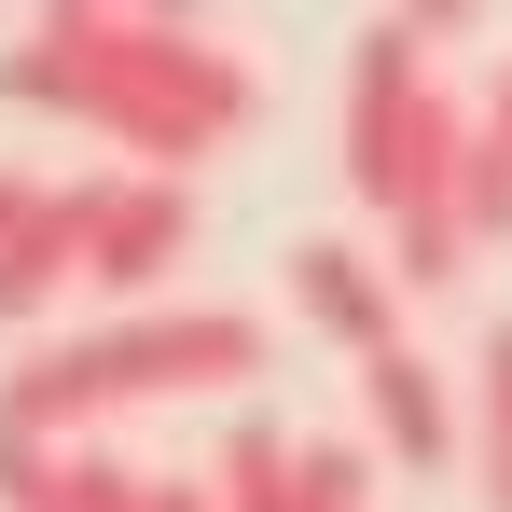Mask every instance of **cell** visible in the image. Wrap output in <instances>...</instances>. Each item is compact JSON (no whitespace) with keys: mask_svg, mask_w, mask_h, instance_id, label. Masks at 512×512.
<instances>
[{"mask_svg":"<svg viewBox=\"0 0 512 512\" xmlns=\"http://www.w3.org/2000/svg\"><path fill=\"white\" fill-rule=\"evenodd\" d=\"M42 14H194V0H42Z\"/></svg>","mask_w":512,"mask_h":512,"instance_id":"16","label":"cell"},{"mask_svg":"<svg viewBox=\"0 0 512 512\" xmlns=\"http://www.w3.org/2000/svg\"><path fill=\"white\" fill-rule=\"evenodd\" d=\"M457 222H471L485 250H512V111H499V97L471 111V153H457Z\"/></svg>","mask_w":512,"mask_h":512,"instance_id":"8","label":"cell"},{"mask_svg":"<svg viewBox=\"0 0 512 512\" xmlns=\"http://www.w3.org/2000/svg\"><path fill=\"white\" fill-rule=\"evenodd\" d=\"M471 14H485V0H402V28H429V42H457Z\"/></svg>","mask_w":512,"mask_h":512,"instance_id":"15","label":"cell"},{"mask_svg":"<svg viewBox=\"0 0 512 512\" xmlns=\"http://www.w3.org/2000/svg\"><path fill=\"white\" fill-rule=\"evenodd\" d=\"M360 416H374V457L388 471H457V443H471L457 429V388L429 374L416 346H374L360 360Z\"/></svg>","mask_w":512,"mask_h":512,"instance_id":"6","label":"cell"},{"mask_svg":"<svg viewBox=\"0 0 512 512\" xmlns=\"http://www.w3.org/2000/svg\"><path fill=\"white\" fill-rule=\"evenodd\" d=\"M471 471H485V499L512 512V333H485V360H471Z\"/></svg>","mask_w":512,"mask_h":512,"instance_id":"10","label":"cell"},{"mask_svg":"<svg viewBox=\"0 0 512 512\" xmlns=\"http://www.w3.org/2000/svg\"><path fill=\"white\" fill-rule=\"evenodd\" d=\"M139 512H222L208 471H139Z\"/></svg>","mask_w":512,"mask_h":512,"instance_id":"13","label":"cell"},{"mask_svg":"<svg viewBox=\"0 0 512 512\" xmlns=\"http://www.w3.org/2000/svg\"><path fill=\"white\" fill-rule=\"evenodd\" d=\"M291 319H305V333H333L346 360L402 346V263L360 250V236H305V250H291Z\"/></svg>","mask_w":512,"mask_h":512,"instance_id":"5","label":"cell"},{"mask_svg":"<svg viewBox=\"0 0 512 512\" xmlns=\"http://www.w3.org/2000/svg\"><path fill=\"white\" fill-rule=\"evenodd\" d=\"M499 111H512V70H499Z\"/></svg>","mask_w":512,"mask_h":512,"instance_id":"17","label":"cell"},{"mask_svg":"<svg viewBox=\"0 0 512 512\" xmlns=\"http://www.w3.org/2000/svg\"><path fill=\"white\" fill-rule=\"evenodd\" d=\"M471 222L457 208H416V222H388V263H402V291H443V277H471Z\"/></svg>","mask_w":512,"mask_h":512,"instance_id":"12","label":"cell"},{"mask_svg":"<svg viewBox=\"0 0 512 512\" xmlns=\"http://www.w3.org/2000/svg\"><path fill=\"white\" fill-rule=\"evenodd\" d=\"M70 250H84L97 305H153L167 263L194 250V180L180 167H97V180H70Z\"/></svg>","mask_w":512,"mask_h":512,"instance_id":"4","label":"cell"},{"mask_svg":"<svg viewBox=\"0 0 512 512\" xmlns=\"http://www.w3.org/2000/svg\"><path fill=\"white\" fill-rule=\"evenodd\" d=\"M0 512H139V471L111 443H56V429H0Z\"/></svg>","mask_w":512,"mask_h":512,"instance_id":"7","label":"cell"},{"mask_svg":"<svg viewBox=\"0 0 512 512\" xmlns=\"http://www.w3.org/2000/svg\"><path fill=\"white\" fill-rule=\"evenodd\" d=\"M374 471H388L374 443H305L291 457V512H374Z\"/></svg>","mask_w":512,"mask_h":512,"instance_id":"11","label":"cell"},{"mask_svg":"<svg viewBox=\"0 0 512 512\" xmlns=\"http://www.w3.org/2000/svg\"><path fill=\"white\" fill-rule=\"evenodd\" d=\"M291 457H305V429H236L222 457H208V485H222V512H291Z\"/></svg>","mask_w":512,"mask_h":512,"instance_id":"9","label":"cell"},{"mask_svg":"<svg viewBox=\"0 0 512 512\" xmlns=\"http://www.w3.org/2000/svg\"><path fill=\"white\" fill-rule=\"evenodd\" d=\"M0 97L111 139L125 167H180V180L222 167L263 125V70L236 42H208L194 14H42L0 56Z\"/></svg>","mask_w":512,"mask_h":512,"instance_id":"1","label":"cell"},{"mask_svg":"<svg viewBox=\"0 0 512 512\" xmlns=\"http://www.w3.org/2000/svg\"><path fill=\"white\" fill-rule=\"evenodd\" d=\"M42 194H56V180H28V167H0V250H14V236H28V222H42Z\"/></svg>","mask_w":512,"mask_h":512,"instance_id":"14","label":"cell"},{"mask_svg":"<svg viewBox=\"0 0 512 512\" xmlns=\"http://www.w3.org/2000/svg\"><path fill=\"white\" fill-rule=\"evenodd\" d=\"M277 333H263L250 305H125V319H97L70 346H28L14 374H0V429H56V443H84V429L139 416V402H208V388H250Z\"/></svg>","mask_w":512,"mask_h":512,"instance_id":"2","label":"cell"},{"mask_svg":"<svg viewBox=\"0 0 512 512\" xmlns=\"http://www.w3.org/2000/svg\"><path fill=\"white\" fill-rule=\"evenodd\" d=\"M457 153H471V111L429 70V28H360L346 56V194L374 222H416V208H457Z\"/></svg>","mask_w":512,"mask_h":512,"instance_id":"3","label":"cell"}]
</instances>
